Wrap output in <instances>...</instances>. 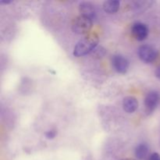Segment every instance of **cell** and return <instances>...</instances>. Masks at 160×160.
<instances>
[{
    "instance_id": "11",
    "label": "cell",
    "mask_w": 160,
    "mask_h": 160,
    "mask_svg": "<svg viewBox=\"0 0 160 160\" xmlns=\"http://www.w3.org/2000/svg\"><path fill=\"white\" fill-rule=\"evenodd\" d=\"M56 131H49L45 133V137L48 139H52L56 137Z\"/></svg>"
},
{
    "instance_id": "9",
    "label": "cell",
    "mask_w": 160,
    "mask_h": 160,
    "mask_svg": "<svg viewBox=\"0 0 160 160\" xmlns=\"http://www.w3.org/2000/svg\"><path fill=\"white\" fill-rule=\"evenodd\" d=\"M120 2L117 0H109L103 3V9L106 12L112 14L117 12L120 9Z\"/></svg>"
},
{
    "instance_id": "3",
    "label": "cell",
    "mask_w": 160,
    "mask_h": 160,
    "mask_svg": "<svg viewBox=\"0 0 160 160\" xmlns=\"http://www.w3.org/2000/svg\"><path fill=\"white\" fill-rule=\"evenodd\" d=\"M160 102V95L159 92L156 91L150 92L148 95H146L145 99V112L148 115L152 113L155 109L157 108L158 105L159 104Z\"/></svg>"
},
{
    "instance_id": "15",
    "label": "cell",
    "mask_w": 160,
    "mask_h": 160,
    "mask_svg": "<svg viewBox=\"0 0 160 160\" xmlns=\"http://www.w3.org/2000/svg\"><path fill=\"white\" fill-rule=\"evenodd\" d=\"M122 160H135V159H123Z\"/></svg>"
},
{
    "instance_id": "5",
    "label": "cell",
    "mask_w": 160,
    "mask_h": 160,
    "mask_svg": "<svg viewBox=\"0 0 160 160\" xmlns=\"http://www.w3.org/2000/svg\"><path fill=\"white\" fill-rule=\"evenodd\" d=\"M112 64L116 71L120 73H125L129 68V61L120 55L113 56L112 58Z\"/></svg>"
},
{
    "instance_id": "6",
    "label": "cell",
    "mask_w": 160,
    "mask_h": 160,
    "mask_svg": "<svg viewBox=\"0 0 160 160\" xmlns=\"http://www.w3.org/2000/svg\"><path fill=\"white\" fill-rule=\"evenodd\" d=\"M132 34L138 41H144L148 35V29L142 23H136L132 27Z\"/></svg>"
},
{
    "instance_id": "2",
    "label": "cell",
    "mask_w": 160,
    "mask_h": 160,
    "mask_svg": "<svg viewBox=\"0 0 160 160\" xmlns=\"http://www.w3.org/2000/svg\"><path fill=\"white\" fill-rule=\"evenodd\" d=\"M92 28V20L88 17L81 15L76 17L72 24L73 32L78 34H87Z\"/></svg>"
},
{
    "instance_id": "7",
    "label": "cell",
    "mask_w": 160,
    "mask_h": 160,
    "mask_svg": "<svg viewBox=\"0 0 160 160\" xmlns=\"http://www.w3.org/2000/svg\"><path fill=\"white\" fill-rule=\"evenodd\" d=\"M79 10L81 12V15L88 17L92 20L96 17V11H95V6L89 2H81L79 6Z\"/></svg>"
},
{
    "instance_id": "1",
    "label": "cell",
    "mask_w": 160,
    "mask_h": 160,
    "mask_svg": "<svg viewBox=\"0 0 160 160\" xmlns=\"http://www.w3.org/2000/svg\"><path fill=\"white\" fill-rule=\"evenodd\" d=\"M98 44V37L95 34H90L81 38L75 46L73 55L81 57L89 54L96 48Z\"/></svg>"
},
{
    "instance_id": "14",
    "label": "cell",
    "mask_w": 160,
    "mask_h": 160,
    "mask_svg": "<svg viewBox=\"0 0 160 160\" xmlns=\"http://www.w3.org/2000/svg\"><path fill=\"white\" fill-rule=\"evenodd\" d=\"M12 2L11 1H1L0 2V3H4V4H9V3Z\"/></svg>"
},
{
    "instance_id": "10",
    "label": "cell",
    "mask_w": 160,
    "mask_h": 160,
    "mask_svg": "<svg viewBox=\"0 0 160 160\" xmlns=\"http://www.w3.org/2000/svg\"><path fill=\"white\" fill-rule=\"evenodd\" d=\"M148 153V147L145 144H141L136 148L135 156L139 160H143L147 157Z\"/></svg>"
},
{
    "instance_id": "12",
    "label": "cell",
    "mask_w": 160,
    "mask_h": 160,
    "mask_svg": "<svg viewBox=\"0 0 160 160\" xmlns=\"http://www.w3.org/2000/svg\"><path fill=\"white\" fill-rule=\"evenodd\" d=\"M149 160H160V156L158 153H153L150 156Z\"/></svg>"
},
{
    "instance_id": "13",
    "label": "cell",
    "mask_w": 160,
    "mask_h": 160,
    "mask_svg": "<svg viewBox=\"0 0 160 160\" xmlns=\"http://www.w3.org/2000/svg\"><path fill=\"white\" fill-rule=\"evenodd\" d=\"M156 76L157 77V78L160 80V66H159V67H158L157 69H156Z\"/></svg>"
},
{
    "instance_id": "4",
    "label": "cell",
    "mask_w": 160,
    "mask_h": 160,
    "mask_svg": "<svg viewBox=\"0 0 160 160\" xmlns=\"http://www.w3.org/2000/svg\"><path fill=\"white\" fill-rule=\"evenodd\" d=\"M157 51L150 45H144L138 48V56L143 62H153L157 58Z\"/></svg>"
},
{
    "instance_id": "8",
    "label": "cell",
    "mask_w": 160,
    "mask_h": 160,
    "mask_svg": "<svg viewBox=\"0 0 160 160\" xmlns=\"http://www.w3.org/2000/svg\"><path fill=\"white\" fill-rule=\"evenodd\" d=\"M138 107V102L134 97L128 96L123 98V108L125 112L132 113L135 112Z\"/></svg>"
}]
</instances>
